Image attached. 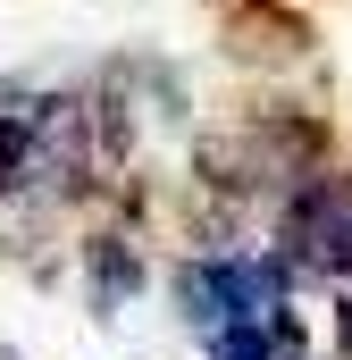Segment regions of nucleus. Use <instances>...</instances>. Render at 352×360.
Here are the masks:
<instances>
[{
  "label": "nucleus",
  "instance_id": "obj_2",
  "mask_svg": "<svg viewBox=\"0 0 352 360\" xmlns=\"http://www.w3.org/2000/svg\"><path fill=\"white\" fill-rule=\"evenodd\" d=\"M302 260H319V269L352 276V193H336V210L319 218V235H310V252H302Z\"/></svg>",
  "mask_w": 352,
  "mask_h": 360
},
{
  "label": "nucleus",
  "instance_id": "obj_1",
  "mask_svg": "<svg viewBox=\"0 0 352 360\" xmlns=\"http://www.w3.org/2000/svg\"><path fill=\"white\" fill-rule=\"evenodd\" d=\"M84 276H92V310L118 319V302L143 293V252H134L126 235H92L84 243Z\"/></svg>",
  "mask_w": 352,
  "mask_h": 360
}]
</instances>
